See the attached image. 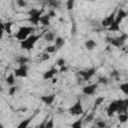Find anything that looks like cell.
<instances>
[{
  "label": "cell",
  "instance_id": "cell-1",
  "mask_svg": "<svg viewBox=\"0 0 128 128\" xmlns=\"http://www.w3.org/2000/svg\"><path fill=\"white\" fill-rule=\"evenodd\" d=\"M41 36L42 35L40 34V35H31V36L27 37L26 39H24V40L21 41V43H20L21 48H23L25 50H28V51L31 50V49H33L35 43L38 41V39L41 38Z\"/></svg>",
  "mask_w": 128,
  "mask_h": 128
},
{
  "label": "cell",
  "instance_id": "cell-2",
  "mask_svg": "<svg viewBox=\"0 0 128 128\" xmlns=\"http://www.w3.org/2000/svg\"><path fill=\"white\" fill-rule=\"evenodd\" d=\"M126 16H127V13H126L124 10L120 9V10L118 11V14H117V16L115 17L113 23L109 26V30H110V31H113V32L119 31V30H120V23H121V21H122Z\"/></svg>",
  "mask_w": 128,
  "mask_h": 128
},
{
  "label": "cell",
  "instance_id": "cell-3",
  "mask_svg": "<svg viewBox=\"0 0 128 128\" xmlns=\"http://www.w3.org/2000/svg\"><path fill=\"white\" fill-rule=\"evenodd\" d=\"M44 9L41 10H37V9H31L29 11V22H31L34 25H38L39 21H40V17L43 13Z\"/></svg>",
  "mask_w": 128,
  "mask_h": 128
},
{
  "label": "cell",
  "instance_id": "cell-4",
  "mask_svg": "<svg viewBox=\"0 0 128 128\" xmlns=\"http://www.w3.org/2000/svg\"><path fill=\"white\" fill-rule=\"evenodd\" d=\"M32 31H34V28H32V27H27V26H23V27H21V28L18 30V32H17V34H16L15 36H16V38H17L18 40L22 41V40L26 39V38L28 37V35H29Z\"/></svg>",
  "mask_w": 128,
  "mask_h": 128
},
{
  "label": "cell",
  "instance_id": "cell-5",
  "mask_svg": "<svg viewBox=\"0 0 128 128\" xmlns=\"http://www.w3.org/2000/svg\"><path fill=\"white\" fill-rule=\"evenodd\" d=\"M107 41L112 45V46H115V47H120L124 44V42L126 41L127 39V35L126 34H121L120 37H117V38H110V37H107L106 38Z\"/></svg>",
  "mask_w": 128,
  "mask_h": 128
},
{
  "label": "cell",
  "instance_id": "cell-6",
  "mask_svg": "<svg viewBox=\"0 0 128 128\" xmlns=\"http://www.w3.org/2000/svg\"><path fill=\"white\" fill-rule=\"evenodd\" d=\"M69 113L72 115H80L83 113V107H82L81 100H78L72 107L69 108Z\"/></svg>",
  "mask_w": 128,
  "mask_h": 128
},
{
  "label": "cell",
  "instance_id": "cell-7",
  "mask_svg": "<svg viewBox=\"0 0 128 128\" xmlns=\"http://www.w3.org/2000/svg\"><path fill=\"white\" fill-rule=\"evenodd\" d=\"M117 104H118V108H117V111L119 114L120 113H127V110H128V99H125V100H117Z\"/></svg>",
  "mask_w": 128,
  "mask_h": 128
},
{
  "label": "cell",
  "instance_id": "cell-8",
  "mask_svg": "<svg viewBox=\"0 0 128 128\" xmlns=\"http://www.w3.org/2000/svg\"><path fill=\"white\" fill-rule=\"evenodd\" d=\"M27 70H28V67H27L26 64L20 65L19 68L14 70V75H16V77H23V78H25L28 75L27 74Z\"/></svg>",
  "mask_w": 128,
  "mask_h": 128
},
{
  "label": "cell",
  "instance_id": "cell-9",
  "mask_svg": "<svg viewBox=\"0 0 128 128\" xmlns=\"http://www.w3.org/2000/svg\"><path fill=\"white\" fill-rule=\"evenodd\" d=\"M95 71H96L95 68H90V69L87 70V71H79L78 74L82 77L83 81H88V80L95 74Z\"/></svg>",
  "mask_w": 128,
  "mask_h": 128
},
{
  "label": "cell",
  "instance_id": "cell-10",
  "mask_svg": "<svg viewBox=\"0 0 128 128\" xmlns=\"http://www.w3.org/2000/svg\"><path fill=\"white\" fill-rule=\"evenodd\" d=\"M97 87H98V84H92V85L85 86V87L83 88V93L86 94V95H92V94L95 93Z\"/></svg>",
  "mask_w": 128,
  "mask_h": 128
},
{
  "label": "cell",
  "instance_id": "cell-11",
  "mask_svg": "<svg viewBox=\"0 0 128 128\" xmlns=\"http://www.w3.org/2000/svg\"><path fill=\"white\" fill-rule=\"evenodd\" d=\"M55 94H51V95H46V96H41L40 100L42 102H44L46 105H51L53 103V101L55 100Z\"/></svg>",
  "mask_w": 128,
  "mask_h": 128
},
{
  "label": "cell",
  "instance_id": "cell-12",
  "mask_svg": "<svg viewBox=\"0 0 128 128\" xmlns=\"http://www.w3.org/2000/svg\"><path fill=\"white\" fill-rule=\"evenodd\" d=\"M117 108H118L117 101H113V102H111V103L109 104L108 108H107V114H108V116L111 117V116L113 115V113L117 111Z\"/></svg>",
  "mask_w": 128,
  "mask_h": 128
},
{
  "label": "cell",
  "instance_id": "cell-13",
  "mask_svg": "<svg viewBox=\"0 0 128 128\" xmlns=\"http://www.w3.org/2000/svg\"><path fill=\"white\" fill-rule=\"evenodd\" d=\"M114 19H115V15H114V13H112V14H110L107 18H105L103 21H102V26H104V27H107V26H110L112 23H113V21H114Z\"/></svg>",
  "mask_w": 128,
  "mask_h": 128
},
{
  "label": "cell",
  "instance_id": "cell-14",
  "mask_svg": "<svg viewBox=\"0 0 128 128\" xmlns=\"http://www.w3.org/2000/svg\"><path fill=\"white\" fill-rule=\"evenodd\" d=\"M57 72H58V70H57V69H55V68H51L50 70L46 71V72L43 74V78H44L45 80L51 79V78H53V77H54V75H55Z\"/></svg>",
  "mask_w": 128,
  "mask_h": 128
},
{
  "label": "cell",
  "instance_id": "cell-15",
  "mask_svg": "<svg viewBox=\"0 0 128 128\" xmlns=\"http://www.w3.org/2000/svg\"><path fill=\"white\" fill-rule=\"evenodd\" d=\"M96 45H97V43H96L94 40H92V39L87 40V41L85 42V47H86L88 50H92V49H94V48L96 47Z\"/></svg>",
  "mask_w": 128,
  "mask_h": 128
},
{
  "label": "cell",
  "instance_id": "cell-16",
  "mask_svg": "<svg viewBox=\"0 0 128 128\" xmlns=\"http://www.w3.org/2000/svg\"><path fill=\"white\" fill-rule=\"evenodd\" d=\"M39 22H41V23H42L43 25H45V26H48V25L50 24V16H49L48 14L41 16V17H40V21H39Z\"/></svg>",
  "mask_w": 128,
  "mask_h": 128
},
{
  "label": "cell",
  "instance_id": "cell-17",
  "mask_svg": "<svg viewBox=\"0 0 128 128\" xmlns=\"http://www.w3.org/2000/svg\"><path fill=\"white\" fill-rule=\"evenodd\" d=\"M44 39L46 41H48V42H51V41H53L55 39V34L53 32H51V31H48V32H46L44 34Z\"/></svg>",
  "mask_w": 128,
  "mask_h": 128
},
{
  "label": "cell",
  "instance_id": "cell-18",
  "mask_svg": "<svg viewBox=\"0 0 128 128\" xmlns=\"http://www.w3.org/2000/svg\"><path fill=\"white\" fill-rule=\"evenodd\" d=\"M63 45H64V40L61 37H57L56 40H55V48H56V50L59 49L60 47H62Z\"/></svg>",
  "mask_w": 128,
  "mask_h": 128
},
{
  "label": "cell",
  "instance_id": "cell-19",
  "mask_svg": "<svg viewBox=\"0 0 128 128\" xmlns=\"http://www.w3.org/2000/svg\"><path fill=\"white\" fill-rule=\"evenodd\" d=\"M6 82H7L8 85H13L15 83V76H14V74H9L7 76V78H6Z\"/></svg>",
  "mask_w": 128,
  "mask_h": 128
},
{
  "label": "cell",
  "instance_id": "cell-20",
  "mask_svg": "<svg viewBox=\"0 0 128 128\" xmlns=\"http://www.w3.org/2000/svg\"><path fill=\"white\" fill-rule=\"evenodd\" d=\"M47 1H48V5L53 7V8H58L59 5H60L58 0H47Z\"/></svg>",
  "mask_w": 128,
  "mask_h": 128
},
{
  "label": "cell",
  "instance_id": "cell-21",
  "mask_svg": "<svg viewBox=\"0 0 128 128\" xmlns=\"http://www.w3.org/2000/svg\"><path fill=\"white\" fill-rule=\"evenodd\" d=\"M12 22L11 21H8V22H6V23H4V30L7 32V33H11V27H12Z\"/></svg>",
  "mask_w": 128,
  "mask_h": 128
},
{
  "label": "cell",
  "instance_id": "cell-22",
  "mask_svg": "<svg viewBox=\"0 0 128 128\" xmlns=\"http://www.w3.org/2000/svg\"><path fill=\"white\" fill-rule=\"evenodd\" d=\"M28 61H29V59H28L27 57H25V56H20V57L17 59V62H18L20 65H24V64H26Z\"/></svg>",
  "mask_w": 128,
  "mask_h": 128
},
{
  "label": "cell",
  "instance_id": "cell-23",
  "mask_svg": "<svg viewBox=\"0 0 128 128\" xmlns=\"http://www.w3.org/2000/svg\"><path fill=\"white\" fill-rule=\"evenodd\" d=\"M118 119H119V120H120V122H122V123L126 122V121H127V119H128L127 113H120V114H119V116H118Z\"/></svg>",
  "mask_w": 128,
  "mask_h": 128
},
{
  "label": "cell",
  "instance_id": "cell-24",
  "mask_svg": "<svg viewBox=\"0 0 128 128\" xmlns=\"http://www.w3.org/2000/svg\"><path fill=\"white\" fill-rule=\"evenodd\" d=\"M120 89L123 91L124 94H128V83H123L120 85Z\"/></svg>",
  "mask_w": 128,
  "mask_h": 128
},
{
  "label": "cell",
  "instance_id": "cell-25",
  "mask_svg": "<svg viewBox=\"0 0 128 128\" xmlns=\"http://www.w3.org/2000/svg\"><path fill=\"white\" fill-rule=\"evenodd\" d=\"M103 101H104V97H98V98H96V100H95V102H94V109H95L96 107H98Z\"/></svg>",
  "mask_w": 128,
  "mask_h": 128
},
{
  "label": "cell",
  "instance_id": "cell-26",
  "mask_svg": "<svg viewBox=\"0 0 128 128\" xmlns=\"http://www.w3.org/2000/svg\"><path fill=\"white\" fill-rule=\"evenodd\" d=\"M30 121H31V119H27V120L22 121V122L19 124V127H20V128H25V127H27V126L29 125Z\"/></svg>",
  "mask_w": 128,
  "mask_h": 128
},
{
  "label": "cell",
  "instance_id": "cell-27",
  "mask_svg": "<svg viewBox=\"0 0 128 128\" xmlns=\"http://www.w3.org/2000/svg\"><path fill=\"white\" fill-rule=\"evenodd\" d=\"M66 5H67V9L68 10H72L73 7H74V0H67Z\"/></svg>",
  "mask_w": 128,
  "mask_h": 128
},
{
  "label": "cell",
  "instance_id": "cell-28",
  "mask_svg": "<svg viewBox=\"0 0 128 128\" xmlns=\"http://www.w3.org/2000/svg\"><path fill=\"white\" fill-rule=\"evenodd\" d=\"M81 125H82V121L81 120H77L76 122H74L71 126L73 127V128H80L81 127Z\"/></svg>",
  "mask_w": 128,
  "mask_h": 128
},
{
  "label": "cell",
  "instance_id": "cell-29",
  "mask_svg": "<svg viewBox=\"0 0 128 128\" xmlns=\"http://www.w3.org/2000/svg\"><path fill=\"white\" fill-rule=\"evenodd\" d=\"M16 2H17L19 7H25L27 5V2L25 0H16Z\"/></svg>",
  "mask_w": 128,
  "mask_h": 128
},
{
  "label": "cell",
  "instance_id": "cell-30",
  "mask_svg": "<svg viewBox=\"0 0 128 128\" xmlns=\"http://www.w3.org/2000/svg\"><path fill=\"white\" fill-rule=\"evenodd\" d=\"M65 63H66V61H65L64 58H59V59L57 60V65L60 66V67H61V66H64Z\"/></svg>",
  "mask_w": 128,
  "mask_h": 128
},
{
  "label": "cell",
  "instance_id": "cell-31",
  "mask_svg": "<svg viewBox=\"0 0 128 128\" xmlns=\"http://www.w3.org/2000/svg\"><path fill=\"white\" fill-rule=\"evenodd\" d=\"M93 118H94V113L92 112V113H90L89 115H87V116H86L85 121H86V122H91V121L93 120Z\"/></svg>",
  "mask_w": 128,
  "mask_h": 128
},
{
  "label": "cell",
  "instance_id": "cell-32",
  "mask_svg": "<svg viewBox=\"0 0 128 128\" xmlns=\"http://www.w3.org/2000/svg\"><path fill=\"white\" fill-rule=\"evenodd\" d=\"M55 50H56L55 46H48V47H46V52L47 53H53V52H55Z\"/></svg>",
  "mask_w": 128,
  "mask_h": 128
},
{
  "label": "cell",
  "instance_id": "cell-33",
  "mask_svg": "<svg viewBox=\"0 0 128 128\" xmlns=\"http://www.w3.org/2000/svg\"><path fill=\"white\" fill-rule=\"evenodd\" d=\"M16 90H17V87H16V86H13V87H11V88L9 89V91H8V93H9V95H11V96H13V95L15 94V92H16Z\"/></svg>",
  "mask_w": 128,
  "mask_h": 128
},
{
  "label": "cell",
  "instance_id": "cell-34",
  "mask_svg": "<svg viewBox=\"0 0 128 128\" xmlns=\"http://www.w3.org/2000/svg\"><path fill=\"white\" fill-rule=\"evenodd\" d=\"M96 126L100 127V128H104V127H106V123L104 121H97L96 122Z\"/></svg>",
  "mask_w": 128,
  "mask_h": 128
},
{
  "label": "cell",
  "instance_id": "cell-35",
  "mask_svg": "<svg viewBox=\"0 0 128 128\" xmlns=\"http://www.w3.org/2000/svg\"><path fill=\"white\" fill-rule=\"evenodd\" d=\"M98 82L101 83V84H107V83H108V79H107L106 77H100Z\"/></svg>",
  "mask_w": 128,
  "mask_h": 128
},
{
  "label": "cell",
  "instance_id": "cell-36",
  "mask_svg": "<svg viewBox=\"0 0 128 128\" xmlns=\"http://www.w3.org/2000/svg\"><path fill=\"white\" fill-rule=\"evenodd\" d=\"M49 58H50V56H49V53H47V52H46V53H44V54L42 55V58H41V60H42V61H45V60H48Z\"/></svg>",
  "mask_w": 128,
  "mask_h": 128
},
{
  "label": "cell",
  "instance_id": "cell-37",
  "mask_svg": "<svg viewBox=\"0 0 128 128\" xmlns=\"http://www.w3.org/2000/svg\"><path fill=\"white\" fill-rule=\"evenodd\" d=\"M5 30H4V23H2V22H0V38L2 37V35H3V32H4Z\"/></svg>",
  "mask_w": 128,
  "mask_h": 128
},
{
  "label": "cell",
  "instance_id": "cell-38",
  "mask_svg": "<svg viewBox=\"0 0 128 128\" xmlns=\"http://www.w3.org/2000/svg\"><path fill=\"white\" fill-rule=\"evenodd\" d=\"M45 127H46V128H52V127H53V119H51L49 122H47V123L45 124Z\"/></svg>",
  "mask_w": 128,
  "mask_h": 128
},
{
  "label": "cell",
  "instance_id": "cell-39",
  "mask_svg": "<svg viewBox=\"0 0 128 128\" xmlns=\"http://www.w3.org/2000/svg\"><path fill=\"white\" fill-rule=\"evenodd\" d=\"M111 76H112V77H116V78L118 79V76H119V72H118V71H116V70H114V71L111 73Z\"/></svg>",
  "mask_w": 128,
  "mask_h": 128
},
{
  "label": "cell",
  "instance_id": "cell-40",
  "mask_svg": "<svg viewBox=\"0 0 128 128\" xmlns=\"http://www.w3.org/2000/svg\"><path fill=\"white\" fill-rule=\"evenodd\" d=\"M48 15H49L50 18H51V17H55V16H56V13H55L54 10H50V11L48 12Z\"/></svg>",
  "mask_w": 128,
  "mask_h": 128
},
{
  "label": "cell",
  "instance_id": "cell-41",
  "mask_svg": "<svg viewBox=\"0 0 128 128\" xmlns=\"http://www.w3.org/2000/svg\"><path fill=\"white\" fill-rule=\"evenodd\" d=\"M67 71V67L64 65V66H61L60 67V69H59V72H61V73H64V72H66Z\"/></svg>",
  "mask_w": 128,
  "mask_h": 128
},
{
  "label": "cell",
  "instance_id": "cell-42",
  "mask_svg": "<svg viewBox=\"0 0 128 128\" xmlns=\"http://www.w3.org/2000/svg\"><path fill=\"white\" fill-rule=\"evenodd\" d=\"M57 82V78H53L52 79V83H56Z\"/></svg>",
  "mask_w": 128,
  "mask_h": 128
},
{
  "label": "cell",
  "instance_id": "cell-43",
  "mask_svg": "<svg viewBox=\"0 0 128 128\" xmlns=\"http://www.w3.org/2000/svg\"><path fill=\"white\" fill-rule=\"evenodd\" d=\"M1 127H3V125H2L1 123H0V128H1Z\"/></svg>",
  "mask_w": 128,
  "mask_h": 128
},
{
  "label": "cell",
  "instance_id": "cell-44",
  "mask_svg": "<svg viewBox=\"0 0 128 128\" xmlns=\"http://www.w3.org/2000/svg\"><path fill=\"white\" fill-rule=\"evenodd\" d=\"M38 1H43V0H38Z\"/></svg>",
  "mask_w": 128,
  "mask_h": 128
},
{
  "label": "cell",
  "instance_id": "cell-45",
  "mask_svg": "<svg viewBox=\"0 0 128 128\" xmlns=\"http://www.w3.org/2000/svg\"><path fill=\"white\" fill-rule=\"evenodd\" d=\"M0 63H1V59H0Z\"/></svg>",
  "mask_w": 128,
  "mask_h": 128
}]
</instances>
